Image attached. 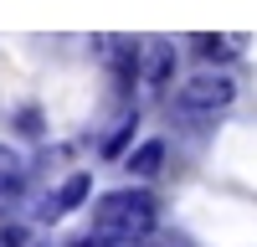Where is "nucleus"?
<instances>
[{
    "label": "nucleus",
    "mask_w": 257,
    "mask_h": 247,
    "mask_svg": "<svg viewBox=\"0 0 257 247\" xmlns=\"http://www.w3.org/2000/svg\"><path fill=\"white\" fill-rule=\"evenodd\" d=\"M88 201H93V175H88V170H72L47 201L36 206V216H41V221H57V216H67V211H82Z\"/></svg>",
    "instance_id": "7ed1b4c3"
},
{
    "label": "nucleus",
    "mask_w": 257,
    "mask_h": 247,
    "mask_svg": "<svg viewBox=\"0 0 257 247\" xmlns=\"http://www.w3.org/2000/svg\"><path fill=\"white\" fill-rule=\"evenodd\" d=\"M175 62H180V52L170 47V41H144V82H149L155 93L170 88V77H175Z\"/></svg>",
    "instance_id": "423d86ee"
},
{
    "label": "nucleus",
    "mask_w": 257,
    "mask_h": 247,
    "mask_svg": "<svg viewBox=\"0 0 257 247\" xmlns=\"http://www.w3.org/2000/svg\"><path fill=\"white\" fill-rule=\"evenodd\" d=\"M160 226V201L149 185H118L93 201V232H108L118 242H144Z\"/></svg>",
    "instance_id": "f257e3e1"
},
{
    "label": "nucleus",
    "mask_w": 257,
    "mask_h": 247,
    "mask_svg": "<svg viewBox=\"0 0 257 247\" xmlns=\"http://www.w3.org/2000/svg\"><path fill=\"white\" fill-rule=\"evenodd\" d=\"M134 134H139V108H123V113L113 118V129L103 134L98 155H103V160H123L128 150H134Z\"/></svg>",
    "instance_id": "6e6552de"
},
{
    "label": "nucleus",
    "mask_w": 257,
    "mask_h": 247,
    "mask_svg": "<svg viewBox=\"0 0 257 247\" xmlns=\"http://www.w3.org/2000/svg\"><path fill=\"white\" fill-rule=\"evenodd\" d=\"M123 170L134 175L139 185H144V180H155V175L165 170V139H144V144H134V150L123 155Z\"/></svg>",
    "instance_id": "0eeeda50"
},
{
    "label": "nucleus",
    "mask_w": 257,
    "mask_h": 247,
    "mask_svg": "<svg viewBox=\"0 0 257 247\" xmlns=\"http://www.w3.org/2000/svg\"><path fill=\"white\" fill-rule=\"evenodd\" d=\"M21 201H26V160L0 144V216H16Z\"/></svg>",
    "instance_id": "39448f33"
},
{
    "label": "nucleus",
    "mask_w": 257,
    "mask_h": 247,
    "mask_svg": "<svg viewBox=\"0 0 257 247\" xmlns=\"http://www.w3.org/2000/svg\"><path fill=\"white\" fill-rule=\"evenodd\" d=\"M67 247H134V242H118V237H108V232H82V237H72Z\"/></svg>",
    "instance_id": "9b49d317"
},
{
    "label": "nucleus",
    "mask_w": 257,
    "mask_h": 247,
    "mask_svg": "<svg viewBox=\"0 0 257 247\" xmlns=\"http://www.w3.org/2000/svg\"><path fill=\"white\" fill-rule=\"evenodd\" d=\"M11 129L21 134V139H47V118H41V108L36 103H21V108H11Z\"/></svg>",
    "instance_id": "1a4fd4ad"
},
{
    "label": "nucleus",
    "mask_w": 257,
    "mask_h": 247,
    "mask_svg": "<svg viewBox=\"0 0 257 247\" xmlns=\"http://www.w3.org/2000/svg\"><path fill=\"white\" fill-rule=\"evenodd\" d=\"M185 47L196 52L206 67H221V62H237L247 52V36H237V31H190Z\"/></svg>",
    "instance_id": "20e7f679"
},
{
    "label": "nucleus",
    "mask_w": 257,
    "mask_h": 247,
    "mask_svg": "<svg viewBox=\"0 0 257 247\" xmlns=\"http://www.w3.org/2000/svg\"><path fill=\"white\" fill-rule=\"evenodd\" d=\"M0 247H31V232L21 221H0Z\"/></svg>",
    "instance_id": "9d476101"
},
{
    "label": "nucleus",
    "mask_w": 257,
    "mask_h": 247,
    "mask_svg": "<svg viewBox=\"0 0 257 247\" xmlns=\"http://www.w3.org/2000/svg\"><path fill=\"white\" fill-rule=\"evenodd\" d=\"M237 93L242 88H237L231 72L206 67V72H196V77L180 82L175 103H170V118H180V124H190V118H216V113H226L231 103H237Z\"/></svg>",
    "instance_id": "f03ea898"
}]
</instances>
